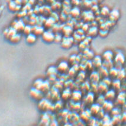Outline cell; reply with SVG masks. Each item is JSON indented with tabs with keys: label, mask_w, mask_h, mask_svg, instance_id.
Segmentation results:
<instances>
[{
	"label": "cell",
	"mask_w": 126,
	"mask_h": 126,
	"mask_svg": "<svg viewBox=\"0 0 126 126\" xmlns=\"http://www.w3.org/2000/svg\"><path fill=\"white\" fill-rule=\"evenodd\" d=\"M125 61L126 58L123 52L119 51V52H117L116 54H114L113 63L114 64L116 65L115 67H116L117 68H118V66L120 67V68H121V66L125 63Z\"/></svg>",
	"instance_id": "1"
},
{
	"label": "cell",
	"mask_w": 126,
	"mask_h": 126,
	"mask_svg": "<svg viewBox=\"0 0 126 126\" xmlns=\"http://www.w3.org/2000/svg\"><path fill=\"white\" fill-rule=\"evenodd\" d=\"M55 33L50 29L45 30L42 35V39L44 42L47 43H50L54 42Z\"/></svg>",
	"instance_id": "2"
},
{
	"label": "cell",
	"mask_w": 126,
	"mask_h": 126,
	"mask_svg": "<svg viewBox=\"0 0 126 126\" xmlns=\"http://www.w3.org/2000/svg\"><path fill=\"white\" fill-rule=\"evenodd\" d=\"M29 95L33 99L36 101H40L43 99L44 95L42 90H39L36 87H32L29 91Z\"/></svg>",
	"instance_id": "3"
},
{
	"label": "cell",
	"mask_w": 126,
	"mask_h": 126,
	"mask_svg": "<svg viewBox=\"0 0 126 126\" xmlns=\"http://www.w3.org/2000/svg\"><path fill=\"white\" fill-rule=\"evenodd\" d=\"M74 43V38H72L71 36H64V37H63L62 40L61 42V45L62 48L65 49H68L72 46Z\"/></svg>",
	"instance_id": "4"
},
{
	"label": "cell",
	"mask_w": 126,
	"mask_h": 126,
	"mask_svg": "<svg viewBox=\"0 0 126 126\" xmlns=\"http://www.w3.org/2000/svg\"><path fill=\"white\" fill-rule=\"evenodd\" d=\"M52 107V104L49 101L46 99H42L39 101V104H38V108L41 111H48Z\"/></svg>",
	"instance_id": "5"
},
{
	"label": "cell",
	"mask_w": 126,
	"mask_h": 126,
	"mask_svg": "<svg viewBox=\"0 0 126 126\" xmlns=\"http://www.w3.org/2000/svg\"><path fill=\"white\" fill-rule=\"evenodd\" d=\"M25 26H26V24H25L24 21H23V19H18L17 20L13 21L12 24H11V26L14 27L17 30V32H23Z\"/></svg>",
	"instance_id": "6"
},
{
	"label": "cell",
	"mask_w": 126,
	"mask_h": 126,
	"mask_svg": "<svg viewBox=\"0 0 126 126\" xmlns=\"http://www.w3.org/2000/svg\"><path fill=\"white\" fill-rule=\"evenodd\" d=\"M56 68L59 73H65L68 71L69 68V64L66 61H62L59 63L58 65L57 66Z\"/></svg>",
	"instance_id": "7"
},
{
	"label": "cell",
	"mask_w": 126,
	"mask_h": 126,
	"mask_svg": "<svg viewBox=\"0 0 126 126\" xmlns=\"http://www.w3.org/2000/svg\"><path fill=\"white\" fill-rule=\"evenodd\" d=\"M8 8L12 12H18L21 9V5L16 3L15 1H10L8 4Z\"/></svg>",
	"instance_id": "8"
},
{
	"label": "cell",
	"mask_w": 126,
	"mask_h": 126,
	"mask_svg": "<svg viewBox=\"0 0 126 126\" xmlns=\"http://www.w3.org/2000/svg\"><path fill=\"white\" fill-rule=\"evenodd\" d=\"M102 62H103V60H102V57L101 56L98 55V56L93 57L92 60V66L98 69L101 67H102Z\"/></svg>",
	"instance_id": "9"
},
{
	"label": "cell",
	"mask_w": 126,
	"mask_h": 126,
	"mask_svg": "<svg viewBox=\"0 0 126 126\" xmlns=\"http://www.w3.org/2000/svg\"><path fill=\"white\" fill-rule=\"evenodd\" d=\"M114 54L111 51H105L102 55V59L103 61H113Z\"/></svg>",
	"instance_id": "10"
},
{
	"label": "cell",
	"mask_w": 126,
	"mask_h": 126,
	"mask_svg": "<svg viewBox=\"0 0 126 126\" xmlns=\"http://www.w3.org/2000/svg\"><path fill=\"white\" fill-rule=\"evenodd\" d=\"M17 33V30H16L14 27H12V26H11V27L5 29L3 32L4 36L8 39H9L10 37H11L13 35H15L16 33Z\"/></svg>",
	"instance_id": "11"
},
{
	"label": "cell",
	"mask_w": 126,
	"mask_h": 126,
	"mask_svg": "<svg viewBox=\"0 0 126 126\" xmlns=\"http://www.w3.org/2000/svg\"><path fill=\"white\" fill-rule=\"evenodd\" d=\"M45 27L40 25H35L32 26V32L36 36H42L45 31Z\"/></svg>",
	"instance_id": "12"
},
{
	"label": "cell",
	"mask_w": 126,
	"mask_h": 126,
	"mask_svg": "<svg viewBox=\"0 0 126 126\" xmlns=\"http://www.w3.org/2000/svg\"><path fill=\"white\" fill-rule=\"evenodd\" d=\"M102 109H103L104 112H110L112 110V108H114V105L112 102L110 101L105 100V101L102 104Z\"/></svg>",
	"instance_id": "13"
},
{
	"label": "cell",
	"mask_w": 126,
	"mask_h": 126,
	"mask_svg": "<svg viewBox=\"0 0 126 126\" xmlns=\"http://www.w3.org/2000/svg\"><path fill=\"white\" fill-rule=\"evenodd\" d=\"M108 17L110 21H113V22H115V21L118 20V19L120 17V13L119 11L117 10L114 9L112 11H111L109 13L108 15Z\"/></svg>",
	"instance_id": "14"
},
{
	"label": "cell",
	"mask_w": 126,
	"mask_h": 126,
	"mask_svg": "<svg viewBox=\"0 0 126 126\" xmlns=\"http://www.w3.org/2000/svg\"><path fill=\"white\" fill-rule=\"evenodd\" d=\"M37 36H36L34 33H30V34L26 35V42L29 45H33L37 41Z\"/></svg>",
	"instance_id": "15"
},
{
	"label": "cell",
	"mask_w": 126,
	"mask_h": 126,
	"mask_svg": "<svg viewBox=\"0 0 126 126\" xmlns=\"http://www.w3.org/2000/svg\"><path fill=\"white\" fill-rule=\"evenodd\" d=\"M115 95H116V93H115V90L114 89H111V90H108L104 94V96L105 98V99L107 101H112L113 99H115Z\"/></svg>",
	"instance_id": "16"
},
{
	"label": "cell",
	"mask_w": 126,
	"mask_h": 126,
	"mask_svg": "<svg viewBox=\"0 0 126 126\" xmlns=\"http://www.w3.org/2000/svg\"><path fill=\"white\" fill-rule=\"evenodd\" d=\"M55 23V20L52 17H50L45 20V22H44V27L47 28V29H51Z\"/></svg>",
	"instance_id": "17"
},
{
	"label": "cell",
	"mask_w": 126,
	"mask_h": 126,
	"mask_svg": "<svg viewBox=\"0 0 126 126\" xmlns=\"http://www.w3.org/2000/svg\"><path fill=\"white\" fill-rule=\"evenodd\" d=\"M100 75H99L98 71H93L90 76H89V79H90L92 83H98L100 80Z\"/></svg>",
	"instance_id": "18"
},
{
	"label": "cell",
	"mask_w": 126,
	"mask_h": 126,
	"mask_svg": "<svg viewBox=\"0 0 126 126\" xmlns=\"http://www.w3.org/2000/svg\"><path fill=\"white\" fill-rule=\"evenodd\" d=\"M101 105H99V104H92L91 106L90 109H89V111H90L91 113L92 114V115H96L98 114V112H99V111L101 109Z\"/></svg>",
	"instance_id": "19"
},
{
	"label": "cell",
	"mask_w": 126,
	"mask_h": 126,
	"mask_svg": "<svg viewBox=\"0 0 126 126\" xmlns=\"http://www.w3.org/2000/svg\"><path fill=\"white\" fill-rule=\"evenodd\" d=\"M108 90V86L102 82H101L99 84H98V92L100 93L101 94H104Z\"/></svg>",
	"instance_id": "20"
},
{
	"label": "cell",
	"mask_w": 126,
	"mask_h": 126,
	"mask_svg": "<svg viewBox=\"0 0 126 126\" xmlns=\"http://www.w3.org/2000/svg\"><path fill=\"white\" fill-rule=\"evenodd\" d=\"M71 98L73 101L75 102H78L79 101L82 99V92L78 90H75L73 92L71 95Z\"/></svg>",
	"instance_id": "21"
},
{
	"label": "cell",
	"mask_w": 126,
	"mask_h": 126,
	"mask_svg": "<svg viewBox=\"0 0 126 126\" xmlns=\"http://www.w3.org/2000/svg\"><path fill=\"white\" fill-rule=\"evenodd\" d=\"M21 35H20V33H18V32H17V33H16L15 35H13L11 37H10L9 39H8V40H9L10 42H11V43H17L21 41Z\"/></svg>",
	"instance_id": "22"
},
{
	"label": "cell",
	"mask_w": 126,
	"mask_h": 126,
	"mask_svg": "<svg viewBox=\"0 0 126 126\" xmlns=\"http://www.w3.org/2000/svg\"><path fill=\"white\" fill-rule=\"evenodd\" d=\"M58 73V70L56 67L54 66H51L47 68V70L46 71V74L47 76H56V74Z\"/></svg>",
	"instance_id": "23"
},
{
	"label": "cell",
	"mask_w": 126,
	"mask_h": 126,
	"mask_svg": "<svg viewBox=\"0 0 126 126\" xmlns=\"http://www.w3.org/2000/svg\"><path fill=\"white\" fill-rule=\"evenodd\" d=\"M98 73L100 75V77H102L103 78L106 77H108V70L107 68H105L104 67L102 66L98 68Z\"/></svg>",
	"instance_id": "24"
},
{
	"label": "cell",
	"mask_w": 126,
	"mask_h": 126,
	"mask_svg": "<svg viewBox=\"0 0 126 126\" xmlns=\"http://www.w3.org/2000/svg\"><path fill=\"white\" fill-rule=\"evenodd\" d=\"M95 100V96L93 92H89L86 95L85 97V101L88 104H93L94 101Z\"/></svg>",
	"instance_id": "25"
},
{
	"label": "cell",
	"mask_w": 126,
	"mask_h": 126,
	"mask_svg": "<svg viewBox=\"0 0 126 126\" xmlns=\"http://www.w3.org/2000/svg\"><path fill=\"white\" fill-rule=\"evenodd\" d=\"M118 69L116 67H112L110 69L108 70V76H110L111 78H117V74H118Z\"/></svg>",
	"instance_id": "26"
},
{
	"label": "cell",
	"mask_w": 126,
	"mask_h": 126,
	"mask_svg": "<svg viewBox=\"0 0 126 126\" xmlns=\"http://www.w3.org/2000/svg\"><path fill=\"white\" fill-rule=\"evenodd\" d=\"M111 86H112L114 90H118V89L121 88V81L117 79H115V80H113V81L111 82Z\"/></svg>",
	"instance_id": "27"
},
{
	"label": "cell",
	"mask_w": 126,
	"mask_h": 126,
	"mask_svg": "<svg viewBox=\"0 0 126 126\" xmlns=\"http://www.w3.org/2000/svg\"><path fill=\"white\" fill-rule=\"evenodd\" d=\"M117 104L120 105H124V104L126 102V96L124 92H121V93H120L117 97Z\"/></svg>",
	"instance_id": "28"
},
{
	"label": "cell",
	"mask_w": 126,
	"mask_h": 126,
	"mask_svg": "<svg viewBox=\"0 0 126 126\" xmlns=\"http://www.w3.org/2000/svg\"><path fill=\"white\" fill-rule=\"evenodd\" d=\"M44 83L43 80H42V79H37L36 80H35L34 82V84H33V87H36L39 90H41L42 89V86H43Z\"/></svg>",
	"instance_id": "29"
},
{
	"label": "cell",
	"mask_w": 126,
	"mask_h": 126,
	"mask_svg": "<svg viewBox=\"0 0 126 126\" xmlns=\"http://www.w3.org/2000/svg\"><path fill=\"white\" fill-rule=\"evenodd\" d=\"M71 95L72 93L70 92V90H69V89H65V90L62 92V99H63L64 100H68V99L71 98Z\"/></svg>",
	"instance_id": "30"
},
{
	"label": "cell",
	"mask_w": 126,
	"mask_h": 126,
	"mask_svg": "<svg viewBox=\"0 0 126 126\" xmlns=\"http://www.w3.org/2000/svg\"><path fill=\"white\" fill-rule=\"evenodd\" d=\"M125 77H126V76L125 71H124V68H120V69H118V74H117V79L121 80L125 78Z\"/></svg>",
	"instance_id": "31"
},
{
	"label": "cell",
	"mask_w": 126,
	"mask_h": 126,
	"mask_svg": "<svg viewBox=\"0 0 126 126\" xmlns=\"http://www.w3.org/2000/svg\"><path fill=\"white\" fill-rule=\"evenodd\" d=\"M88 32L89 33V36L92 37V36H95V35L98 34V29L96 27H92L89 28L88 30Z\"/></svg>",
	"instance_id": "32"
},
{
	"label": "cell",
	"mask_w": 126,
	"mask_h": 126,
	"mask_svg": "<svg viewBox=\"0 0 126 126\" xmlns=\"http://www.w3.org/2000/svg\"><path fill=\"white\" fill-rule=\"evenodd\" d=\"M51 8H52V10H59L60 8L62 7V4L60 3V2L59 1H55L53 3H52L51 4Z\"/></svg>",
	"instance_id": "33"
},
{
	"label": "cell",
	"mask_w": 126,
	"mask_h": 126,
	"mask_svg": "<svg viewBox=\"0 0 126 126\" xmlns=\"http://www.w3.org/2000/svg\"><path fill=\"white\" fill-rule=\"evenodd\" d=\"M110 12L109 8L107 7H103L100 10V14L101 15L105 17V16H108L109 13Z\"/></svg>",
	"instance_id": "34"
},
{
	"label": "cell",
	"mask_w": 126,
	"mask_h": 126,
	"mask_svg": "<svg viewBox=\"0 0 126 126\" xmlns=\"http://www.w3.org/2000/svg\"><path fill=\"white\" fill-rule=\"evenodd\" d=\"M23 32L26 35H27L32 33V26H31L30 24H27V25L26 24L23 30Z\"/></svg>",
	"instance_id": "35"
},
{
	"label": "cell",
	"mask_w": 126,
	"mask_h": 126,
	"mask_svg": "<svg viewBox=\"0 0 126 126\" xmlns=\"http://www.w3.org/2000/svg\"><path fill=\"white\" fill-rule=\"evenodd\" d=\"M105 98L104 97V96L102 95V94L101 95H99L98 97L97 98V99H96V103L99 104V105H102V104L105 102Z\"/></svg>",
	"instance_id": "36"
},
{
	"label": "cell",
	"mask_w": 126,
	"mask_h": 126,
	"mask_svg": "<svg viewBox=\"0 0 126 126\" xmlns=\"http://www.w3.org/2000/svg\"><path fill=\"white\" fill-rule=\"evenodd\" d=\"M71 14L74 17H76L80 14V11L79 8L75 7L71 11Z\"/></svg>",
	"instance_id": "37"
},
{
	"label": "cell",
	"mask_w": 126,
	"mask_h": 126,
	"mask_svg": "<svg viewBox=\"0 0 126 126\" xmlns=\"http://www.w3.org/2000/svg\"><path fill=\"white\" fill-rule=\"evenodd\" d=\"M62 36L59 33H56L55 35V39H54V42H56V43H61V42L62 40Z\"/></svg>",
	"instance_id": "38"
},
{
	"label": "cell",
	"mask_w": 126,
	"mask_h": 126,
	"mask_svg": "<svg viewBox=\"0 0 126 126\" xmlns=\"http://www.w3.org/2000/svg\"><path fill=\"white\" fill-rule=\"evenodd\" d=\"M101 82H103L104 83H105V84H106V85H107L108 87L111 85V82H112V81L111 80V79L108 77H104V78H103V80H102Z\"/></svg>",
	"instance_id": "39"
},
{
	"label": "cell",
	"mask_w": 126,
	"mask_h": 126,
	"mask_svg": "<svg viewBox=\"0 0 126 126\" xmlns=\"http://www.w3.org/2000/svg\"><path fill=\"white\" fill-rule=\"evenodd\" d=\"M108 33V30H100L99 31H98V34L99 35H100L101 37L104 38L107 36Z\"/></svg>",
	"instance_id": "40"
},
{
	"label": "cell",
	"mask_w": 126,
	"mask_h": 126,
	"mask_svg": "<svg viewBox=\"0 0 126 126\" xmlns=\"http://www.w3.org/2000/svg\"><path fill=\"white\" fill-rule=\"evenodd\" d=\"M111 114H112V116H115V115H118L120 114V111L118 110V108H112L111 111Z\"/></svg>",
	"instance_id": "41"
},
{
	"label": "cell",
	"mask_w": 126,
	"mask_h": 126,
	"mask_svg": "<svg viewBox=\"0 0 126 126\" xmlns=\"http://www.w3.org/2000/svg\"><path fill=\"white\" fill-rule=\"evenodd\" d=\"M121 120L123 122H126V112H125L122 115H121Z\"/></svg>",
	"instance_id": "42"
},
{
	"label": "cell",
	"mask_w": 126,
	"mask_h": 126,
	"mask_svg": "<svg viewBox=\"0 0 126 126\" xmlns=\"http://www.w3.org/2000/svg\"><path fill=\"white\" fill-rule=\"evenodd\" d=\"M45 1H46L47 3L50 4V5H51V4H52V3H53V2H55L56 0H45Z\"/></svg>",
	"instance_id": "43"
},
{
	"label": "cell",
	"mask_w": 126,
	"mask_h": 126,
	"mask_svg": "<svg viewBox=\"0 0 126 126\" xmlns=\"http://www.w3.org/2000/svg\"><path fill=\"white\" fill-rule=\"evenodd\" d=\"M124 71H125V73H126V68H124Z\"/></svg>",
	"instance_id": "44"
},
{
	"label": "cell",
	"mask_w": 126,
	"mask_h": 126,
	"mask_svg": "<svg viewBox=\"0 0 126 126\" xmlns=\"http://www.w3.org/2000/svg\"><path fill=\"white\" fill-rule=\"evenodd\" d=\"M1 11H1V10H0V17H1Z\"/></svg>",
	"instance_id": "45"
},
{
	"label": "cell",
	"mask_w": 126,
	"mask_h": 126,
	"mask_svg": "<svg viewBox=\"0 0 126 126\" xmlns=\"http://www.w3.org/2000/svg\"><path fill=\"white\" fill-rule=\"evenodd\" d=\"M59 1H65V0H59Z\"/></svg>",
	"instance_id": "46"
},
{
	"label": "cell",
	"mask_w": 126,
	"mask_h": 126,
	"mask_svg": "<svg viewBox=\"0 0 126 126\" xmlns=\"http://www.w3.org/2000/svg\"><path fill=\"white\" fill-rule=\"evenodd\" d=\"M1 2H0V6H1Z\"/></svg>",
	"instance_id": "47"
}]
</instances>
